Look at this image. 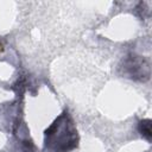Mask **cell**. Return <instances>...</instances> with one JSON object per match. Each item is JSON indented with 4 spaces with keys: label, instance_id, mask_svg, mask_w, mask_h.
<instances>
[{
    "label": "cell",
    "instance_id": "cell-3",
    "mask_svg": "<svg viewBox=\"0 0 152 152\" xmlns=\"http://www.w3.org/2000/svg\"><path fill=\"white\" fill-rule=\"evenodd\" d=\"M139 132L141 133L142 137H145L148 141L151 140L152 137V129H151V120L146 119L139 122Z\"/></svg>",
    "mask_w": 152,
    "mask_h": 152
},
{
    "label": "cell",
    "instance_id": "cell-2",
    "mask_svg": "<svg viewBox=\"0 0 152 152\" xmlns=\"http://www.w3.org/2000/svg\"><path fill=\"white\" fill-rule=\"evenodd\" d=\"M125 70L131 78L146 81L150 77V65L148 63L139 57V56H131L125 62Z\"/></svg>",
    "mask_w": 152,
    "mask_h": 152
},
{
    "label": "cell",
    "instance_id": "cell-1",
    "mask_svg": "<svg viewBox=\"0 0 152 152\" xmlns=\"http://www.w3.org/2000/svg\"><path fill=\"white\" fill-rule=\"evenodd\" d=\"M46 147L52 152H66L77 146V132L68 113H63L46 131Z\"/></svg>",
    "mask_w": 152,
    "mask_h": 152
}]
</instances>
